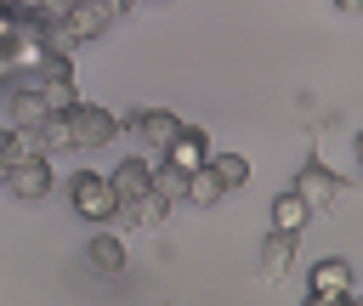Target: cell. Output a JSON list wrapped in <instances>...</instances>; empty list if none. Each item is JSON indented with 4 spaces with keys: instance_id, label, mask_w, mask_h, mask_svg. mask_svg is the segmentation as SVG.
Here are the masks:
<instances>
[{
    "instance_id": "6",
    "label": "cell",
    "mask_w": 363,
    "mask_h": 306,
    "mask_svg": "<svg viewBox=\"0 0 363 306\" xmlns=\"http://www.w3.org/2000/svg\"><path fill=\"white\" fill-rule=\"evenodd\" d=\"M210 153H216V147H210V136H204L199 125H182V136L164 147V164H176L182 176H193V170H204V164H210Z\"/></svg>"
},
{
    "instance_id": "3",
    "label": "cell",
    "mask_w": 363,
    "mask_h": 306,
    "mask_svg": "<svg viewBox=\"0 0 363 306\" xmlns=\"http://www.w3.org/2000/svg\"><path fill=\"white\" fill-rule=\"evenodd\" d=\"M289 187H295V193H301V198H306L312 210H329V204H335V198L346 193V181H340V170H329L323 159H306V164L295 170V181H289Z\"/></svg>"
},
{
    "instance_id": "11",
    "label": "cell",
    "mask_w": 363,
    "mask_h": 306,
    "mask_svg": "<svg viewBox=\"0 0 363 306\" xmlns=\"http://www.w3.org/2000/svg\"><path fill=\"white\" fill-rule=\"evenodd\" d=\"M170 204H176V198H170L164 187H153V193H142L136 204H125L119 215H125L130 227H164V215H170Z\"/></svg>"
},
{
    "instance_id": "17",
    "label": "cell",
    "mask_w": 363,
    "mask_h": 306,
    "mask_svg": "<svg viewBox=\"0 0 363 306\" xmlns=\"http://www.w3.org/2000/svg\"><path fill=\"white\" fill-rule=\"evenodd\" d=\"M153 187H164L176 204H187V176H182L176 164H153Z\"/></svg>"
},
{
    "instance_id": "13",
    "label": "cell",
    "mask_w": 363,
    "mask_h": 306,
    "mask_svg": "<svg viewBox=\"0 0 363 306\" xmlns=\"http://www.w3.org/2000/svg\"><path fill=\"white\" fill-rule=\"evenodd\" d=\"M85 261H91L96 278H119V272H125V244H119L113 232H96L91 249H85Z\"/></svg>"
},
{
    "instance_id": "21",
    "label": "cell",
    "mask_w": 363,
    "mask_h": 306,
    "mask_svg": "<svg viewBox=\"0 0 363 306\" xmlns=\"http://www.w3.org/2000/svg\"><path fill=\"white\" fill-rule=\"evenodd\" d=\"M0 6H34V0H0Z\"/></svg>"
},
{
    "instance_id": "8",
    "label": "cell",
    "mask_w": 363,
    "mask_h": 306,
    "mask_svg": "<svg viewBox=\"0 0 363 306\" xmlns=\"http://www.w3.org/2000/svg\"><path fill=\"white\" fill-rule=\"evenodd\" d=\"M108 181H113L119 210H125V204H136L142 193H153V164H147V159H119V164L108 170Z\"/></svg>"
},
{
    "instance_id": "5",
    "label": "cell",
    "mask_w": 363,
    "mask_h": 306,
    "mask_svg": "<svg viewBox=\"0 0 363 306\" xmlns=\"http://www.w3.org/2000/svg\"><path fill=\"white\" fill-rule=\"evenodd\" d=\"M6 187L17 193V198H45L51 187H57V176H51V153H28V159H11V170H6Z\"/></svg>"
},
{
    "instance_id": "23",
    "label": "cell",
    "mask_w": 363,
    "mask_h": 306,
    "mask_svg": "<svg viewBox=\"0 0 363 306\" xmlns=\"http://www.w3.org/2000/svg\"><path fill=\"white\" fill-rule=\"evenodd\" d=\"M136 6H164V0H136Z\"/></svg>"
},
{
    "instance_id": "22",
    "label": "cell",
    "mask_w": 363,
    "mask_h": 306,
    "mask_svg": "<svg viewBox=\"0 0 363 306\" xmlns=\"http://www.w3.org/2000/svg\"><path fill=\"white\" fill-rule=\"evenodd\" d=\"M357 164H363V130H357Z\"/></svg>"
},
{
    "instance_id": "19",
    "label": "cell",
    "mask_w": 363,
    "mask_h": 306,
    "mask_svg": "<svg viewBox=\"0 0 363 306\" xmlns=\"http://www.w3.org/2000/svg\"><path fill=\"white\" fill-rule=\"evenodd\" d=\"M102 6H108V11H113V17H125V11H130V6H136V0H102Z\"/></svg>"
},
{
    "instance_id": "20",
    "label": "cell",
    "mask_w": 363,
    "mask_h": 306,
    "mask_svg": "<svg viewBox=\"0 0 363 306\" xmlns=\"http://www.w3.org/2000/svg\"><path fill=\"white\" fill-rule=\"evenodd\" d=\"M6 170H11V153L0 147V187H6Z\"/></svg>"
},
{
    "instance_id": "18",
    "label": "cell",
    "mask_w": 363,
    "mask_h": 306,
    "mask_svg": "<svg viewBox=\"0 0 363 306\" xmlns=\"http://www.w3.org/2000/svg\"><path fill=\"white\" fill-rule=\"evenodd\" d=\"M335 11H346V17H363V0H335Z\"/></svg>"
},
{
    "instance_id": "10",
    "label": "cell",
    "mask_w": 363,
    "mask_h": 306,
    "mask_svg": "<svg viewBox=\"0 0 363 306\" xmlns=\"http://www.w3.org/2000/svg\"><path fill=\"white\" fill-rule=\"evenodd\" d=\"M62 23H68V28H74V40H96V34H102V28H108V23H113V11H108V6H102V0H74V6H68V17H62Z\"/></svg>"
},
{
    "instance_id": "9",
    "label": "cell",
    "mask_w": 363,
    "mask_h": 306,
    "mask_svg": "<svg viewBox=\"0 0 363 306\" xmlns=\"http://www.w3.org/2000/svg\"><path fill=\"white\" fill-rule=\"evenodd\" d=\"M295 244H301V232H284V227H272L267 238H261V278H284L289 266H295Z\"/></svg>"
},
{
    "instance_id": "12",
    "label": "cell",
    "mask_w": 363,
    "mask_h": 306,
    "mask_svg": "<svg viewBox=\"0 0 363 306\" xmlns=\"http://www.w3.org/2000/svg\"><path fill=\"white\" fill-rule=\"evenodd\" d=\"M318 210L295 193V187H284L278 198H272V227H284V232H306V221H312Z\"/></svg>"
},
{
    "instance_id": "15",
    "label": "cell",
    "mask_w": 363,
    "mask_h": 306,
    "mask_svg": "<svg viewBox=\"0 0 363 306\" xmlns=\"http://www.w3.org/2000/svg\"><path fill=\"white\" fill-rule=\"evenodd\" d=\"M40 142H45V153H74V119H68V108L40 125Z\"/></svg>"
},
{
    "instance_id": "14",
    "label": "cell",
    "mask_w": 363,
    "mask_h": 306,
    "mask_svg": "<svg viewBox=\"0 0 363 306\" xmlns=\"http://www.w3.org/2000/svg\"><path fill=\"white\" fill-rule=\"evenodd\" d=\"M221 198H227V181L216 176V164H204V170L187 176V204H193V210H210V204H221Z\"/></svg>"
},
{
    "instance_id": "1",
    "label": "cell",
    "mask_w": 363,
    "mask_h": 306,
    "mask_svg": "<svg viewBox=\"0 0 363 306\" xmlns=\"http://www.w3.org/2000/svg\"><path fill=\"white\" fill-rule=\"evenodd\" d=\"M68 193H74V210H79L91 227H102V221L119 215V193H113V181L96 176V170H79V176L68 181Z\"/></svg>"
},
{
    "instance_id": "7",
    "label": "cell",
    "mask_w": 363,
    "mask_h": 306,
    "mask_svg": "<svg viewBox=\"0 0 363 306\" xmlns=\"http://www.w3.org/2000/svg\"><path fill=\"white\" fill-rule=\"evenodd\" d=\"M182 136V119L170 113V108H147V113H136V142L142 147H153L159 159H164V147Z\"/></svg>"
},
{
    "instance_id": "2",
    "label": "cell",
    "mask_w": 363,
    "mask_h": 306,
    "mask_svg": "<svg viewBox=\"0 0 363 306\" xmlns=\"http://www.w3.org/2000/svg\"><path fill=\"white\" fill-rule=\"evenodd\" d=\"M68 119H74V153H85V147H113V142H119V119H113L108 108H96V102H74Z\"/></svg>"
},
{
    "instance_id": "16",
    "label": "cell",
    "mask_w": 363,
    "mask_h": 306,
    "mask_svg": "<svg viewBox=\"0 0 363 306\" xmlns=\"http://www.w3.org/2000/svg\"><path fill=\"white\" fill-rule=\"evenodd\" d=\"M210 164H216V176L227 181V193H238V187L250 181V159H244V153H210Z\"/></svg>"
},
{
    "instance_id": "4",
    "label": "cell",
    "mask_w": 363,
    "mask_h": 306,
    "mask_svg": "<svg viewBox=\"0 0 363 306\" xmlns=\"http://www.w3.org/2000/svg\"><path fill=\"white\" fill-rule=\"evenodd\" d=\"M306 300H312V306H346V300H352V266H346L340 255L318 261V266H312V283H306Z\"/></svg>"
}]
</instances>
